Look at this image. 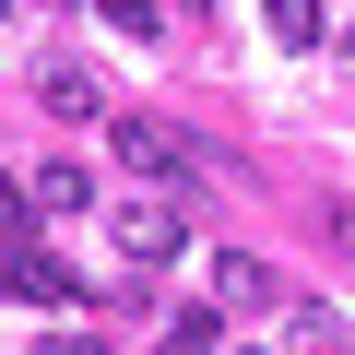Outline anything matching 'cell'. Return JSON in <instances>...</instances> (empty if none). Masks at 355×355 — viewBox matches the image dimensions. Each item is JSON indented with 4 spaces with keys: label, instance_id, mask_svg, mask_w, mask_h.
<instances>
[{
    "label": "cell",
    "instance_id": "obj_1",
    "mask_svg": "<svg viewBox=\"0 0 355 355\" xmlns=\"http://www.w3.org/2000/svg\"><path fill=\"white\" fill-rule=\"evenodd\" d=\"M178 249H190L178 202H142V190H130V202H119V261H130V272H166Z\"/></svg>",
    "mask_w": 355,
    "mask_h": 355
},
{
    "label": "cell",
    "instance_id": "obj_2",
    "mask_svg": "<svg viewBox=\"0 0 355 355\" xmlns=\"http://www.w3.org/2000/svg\"><path fill=\"white\" fill-rule=\"evenodd\" d=\"M0 284H12L24 308H71V296H83V284H71V261H60V249H36V237L0 249Z\"/></svg>",
    "mask_w": 355,
    "mask_h": 355
},
{
    "label": "cell",
    "instance_id": "obj_3",
    "mask_svg": "<svg viewBox=\"0 0 355 355\" xmlns=\"http://www.w3.org/2000/svg\"><path fill=\"white\" fill-rule=\"evenodd\" d=\"M107 142H119L130 178H190V130H166V119H119Z\"/></svg>",
    "mask_w": 355,
    "mask_h": 355
},
{
    "label": "cell",
    "instance_id": "obj_4",
    "mask_svg": "<svg viewBox=\"0 0 355 355\" xmlns=\"http://www.w3.org/2000/svg\"><path fill=\"white\" fill-rule=\"evenodd\" d=\"M154 355H225V308H166L154 320Z\"/></svg>",
    "mask_w": 355,
    "mask_h": 355
},
{
    "label": "cell",
    "instance_id": "obj_5",
    "mask_svg": "<svg viewBox=\"0 0 355 355\" xmlns=\"http://www.w3.org/2000/svg\"><path fill=\"white\" fill-rule=\"evenodd\" d=\"M24 202H36V214H83V202H95V178H83L71 154H48V166L24 178Z\"/></svg>",
    "mask_w": 355,
    "mask_h": 355
},
{
    "label": "cell",
    "instance_id": "obj_6",
    "mask_svg": "<svg viewBox=\"0 0 355 355\" xmlns=\"http://www.w3.org/2000/svg\"><path fill=\"white\" fill-rule=\"evenodd\" d=\"M36 107H48V119H95V71H83V60H48V71H36Z\"/></svg>",
    "mask_w": 355,
    "mask_h": 355
},
{
    "label": "cell",
    "instance_id": "obj_7",
    "mask_svg": "<svg viewBox=\"0 0 355 355\" xmlns=\"http://www.w3.org/2000/svg\"><path fill=\"white\" fill-rule=\"evenodd\" d=\"M272 296H284V284H272L249 249H225V261H214V308H272Z\"/></svg>",
    "mask_w": 355,
    "mask_h": 355
},
{
    "label": "cell",
    "instance_id": "obj_8",
    "mask_svg": "<svg viewBox=\"0 0 355 355\" xmlns=\"http://www.w3.org/2000/svg\"><path fill=\"white\" fill-rule=\"evenodd\" d=\"M83 12H95V24H119L130 48H154V36H166V0H83Z\"/></svg>",
    "mask_w": 355,
    "mask_h": 355
},
{
    "label": "cell",
    "instance_id": "obj_9",
    "mask_svg": "<svg viewBox=\"0 0 355 355\" xmlns=\"http://www.w3.org/2000/svg\"><path fill=\"white\" fill-rule=\"evenodd\" d=\"M261 24H272V48H320V0H261Z\"/></svg>",
    "mask_w": 355,
    "mask_h": 355
},
{
    "label": "cell",
    "instance_id": "obj_10",
    "mask_svg": "<svg viewBox=\"0 0 355 355\" xmlns=\"http://www.w3.org/2000/svg\"><path fill=\"white\" fill-rule=\"evenodd\" d=\"M48 355H107V343L95 331H48Z\"/></svg>",
    "mask_w": 355,
    "mask_h": 355
},
{
    "label": "cell",
    "instance_id": "obj_11",
    "mask_svg": "<svg viewBox=\"0 0 355 355\" xmlns=\"http://www.w3.org/2000/svg\"><path fill=\"white\" fill-rule=\"evenodd\" d=\"M178 12H214V0H178Z\"/></svg>",
    "mask_w": 355,
    "mask_h": 355
},
{
    "label": "cell",
    "instance_id": "obj_12",
    "mask_svg": "<svg viewBox=\"0 0 355 355\" xmlns=\"http://www.w3.org/2000/svg\"><path fill=\"white\" fill-rule=\"evenodd\" d=\"M343 60H355V36H343Z\"/></svg>",
    "mask_w": 355,
    "mask_h": 355
},
{
    "label": "cell",
    "instance_id": "obj_13",
    "mask_svg": "<svg viewBox=\"0 0 355 355\" xmlns=\"http://www.w3.org/2000/svg\"><path fill=\"white\" fill-rule=\"evenodd\" d=\"M249 355H261V343H249Z\"/></svg>",
    "mask_w": 355,
    "mask_h": 355
}]
</instances>
